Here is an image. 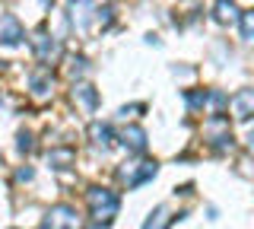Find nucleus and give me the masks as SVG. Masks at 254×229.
<instances>
[{
  "label": "nucleus",
  "mask_w": 254,
  "mask_h": 229,
  "mask_svg": "<svg viewBox=\"0 0 254 229\" xmlns=\"http://www.w3.org/2000/svg\"><path fill=\"white\" fill-rule=\"evenodd\" d=\"M86 201H89V213L95 223H111L118 217V210H121V197L111 188H89Z\"/></svg>",
  "instance_id": "obj_1"
},
{
  "label": "nucleus",
  "mask_w": 254,
  "mask_h": 229,
  "mask_svg": "<svg viewBox=\"0 0 254 229\" xmlns=\"http://www.w3.org/2000/svg\"><path fill=\"white\" fill-rule=\"evenodd\" d=\"M42 229H83V223H79L76 207H70V204H58V207H51L45 213Z\"/></svg>",
  "instance_id": "obj_2"
},
{
  "label": "nucleus",
  "mask_w": 254,
  "mask_h": 229,
  "mask_svg": "<svg viewBox=\"0 0 254 229\" xmlns=\"http://www.w3.org/2000/svg\"><path fill=\"white\" fill-rule=\"evenodd\" d=\"M67 10H70V22H73L76 32H89V22L99 16L95 0H67Z\"/></svg>",
  "instance_id": "obj_3"
},
{
  "label": "nucleus",
  "mask_w": 254,
  "mask_h": 229,
  "mask_svg": "<svg viewBox=\"0 0 254 229\" xmlns=\"http://www.w3.org/2000/svg\"><path fill=\"white\" fill-rule=\"evenodd\" d=\"M32 51H35V58L42 61V64H51V61H58V54H61V42L54 35H48L45 29H38V32L32 35Z\"/></svg>",
  "instance_id": "obj_4"
},
{
  "label": "nucleus",
  "mask_w": 254,
  "mask_h": 229,
  "mask_svg": "<svg viewBox=\"0 0 254 229\" xmlns=\"http://www.w3.org/2000/svg\"><path fill=\"white\" fill-rule=\"evenodd\" d=\"M203 134L213 140V147L216 150H232V134H229V121L222 115L210 118V121L203 124Z\"/></svg>",
  "instance_id": "obj_5"
},
{
  "label": "nucleus",
  "mask_w": 254,
  "mask_h": 229,
  "mask_svg": "<svg viewBox=\"0 0 254 229\" xmlns=\"http://www.w3.org/2000/svg\"><path fill=\"white\" fill-rule=\"evenodd\" d=\"M22 38H26V29H22V22L13 16V13H3L0 16V45H6V48H13V45H19Z\"/></svg>",
  "instance_id": "obj_6"
},
{
  "label": "nucleus",
  "mask_w": 254,
  "mask_h": 229,
  "mask_svg": "<svg viewBox=\"0 0 254 229\" xmlns=\"http://www.w3.org/2000/svg\"><path fill=\"white\" fill-rule=\"evenodd\" d=\"M153 175H156V162H137V165H124L121 169V178L127 181V188H140Z\"/></svg>",
  "instance_id": "obj_7"
},
{
  "label": "nucleus",
  "mask_w": 254,
  "mask_h": 229,
  "mask_svg": "<svg viewBox=\"0 0 254 229\" xmlns=\"http://www.w3.org/2000/svg\"><path fill=\"white\" fill-rule=\"evenodd\" d=\"M232 112L238 121H248L254 118V89H238L232 96Z\"/></svg>",
  "instance_id": "obj_8"
},
{
  "label": "nucleus",
  "mask_w": 254,
  "mask_h": 229,
  "mask_svg": "<svg viewBox=\"0 0 254 229\" xmlns=\"http://www.w3.org/2000/svg\"><path fill=\"white\" fill-rule=\"evenodd\" d=\"M121 144H124V150H130V153H146V131L137 128V124H130V128L121 131Z\"/></svg>",
  "instance_id": "obj_9"
},
{
  "label": "nucleus",
  "mask_w": 254,
  "mask_h": 229,
  "mask_svg": "<svg viewBox=\"0 0 254 229\" xmlns=\"http://www.w3.org/2000/svg\"><path fill=\"white\" fill-rule=\"evenodd\" d=\"M29 83H32V96H35V99H48V96H51V70H48V67L35 70Z\"/></svg>",
  "instance_id": "obj_10"
},
{
  "label": "nucleus",
  "mask_w": 254,
  "mask_h": 229,
  "mask_svg": "<svg viewBox=\"0 0 254 229\" xmlns=\"http://www.w3.org/2000/svg\"><path fill=\"white\" fill-rule=\"evenodd\" d=\"M213 16H216V22H222V26L242 19L238 16V6L232 3V0H216V3H213Z\"/></svg>",
  "instance_id": "obj_11"
},
{
  "label": "nucleus",
  "mask_w": 254,
  "mask_h": 229,
  "mask_svg": "<svg viewBox=\"0 0 254 229\" xmlns=\"http://www.w3.org/2000/svg\"><path fill=\"white\" fill-rule=\"evenodd\" d=\"M89 137H92V144L102 147V150H111V144H115V134H111V128H108V124H102V121H92L89 124Z\"/></svg>",
  "instance_id": "obj_12"
},
{
  "label": "nucleus",
  "mask_w": 254,
  "mask_h": 229,
  "mask_svg": "<svg viewBox=\"0 0 254 229\" xmlns=\"http://www.w3.org/2000/svg\"><path fill=\"white\" fill-rule=\"evenodd\" d=\"M172 220H175V217H172V210L162 204V207H156L153 213H149V220L143 223V229H169V226H172Z\"/></svg>",
  "instance_id": "obj_13"
},
{
  "label": "nucleus",
  "mask_w": 254,
  "mask_h": 229,
  "mask_svg": "<svg viewBox=\"0 0 254 229\" xmlns=\"http://www.w3.org/2000/svg\"><path fill=\"white\" fill-rule=\"evenodd\" d=\"M73 99H79L86 108H95V105H99V92H95L89 83H76L73 86Z\"/></svg>",
  "instance_id": "obj_14"
},
{
  "label": "nucleus",
  "mask_w": 254,
  "mask_h": 229,
  "mask_svg": "<svg viewBox=\"0 0 254 229\" xmlns=\"http://www.w3.org/2000/svg\"><path fill=\"white\" fill-rule=\"evenodd\" d=\"M73 150H51L48 153V162H51V169H70V162H73Z\"/></svg>",
  "instance_id": "obj_15"
},
{
  "label": "nucleus",
  "mask_w": 254,
  "mask_h": 229,
  "mask_svg": "<svg viewBox=\"0 0 254 229\" xmlns=\"http://www.w3.org/2000/svg\"><path fill=\"white\" fill-rule=\"evenodd\" d=\"M242 38H245V42H251V45H254V10L242 13Z\"/></svg>",
  "instance_id": "obj_16"
},
{
  "label": "nucleus",
  "mask_w": 254,
  "mask_h": 229,
  "mask_svg": "<svg viewBox=\"0 0 254 229\" xmlns=\"http://www.w3.org/2000/svg\"><path fill=\"white\" fill-rule=\"evenodd\" d=\"M210 105H213V108H216V115H222V108H229V105H232V99H229V96H226V92H219V89H213V92H210Z\"/></svg>",
  "instance_id": "obj_17"
},
{
  "label": "nucleus",
  "mask_w": 254,
  "mask_h": 229,
  "mask_svg": "<svg viewBox=\"0 0 254 229\" xmlns=\"http://www.w3.org/2000/svg\"><path fill=\"white\" fill-rule=\"evenodd\" d=\"M185 99H188V105L197 112L200 105H206V102H210V92H185Z\"/></svg>",
  "instance_id": "obj_18"
},
{
  "label": "nucleus",
  "mask_w": 254,
  "mask_h": 229,
  "mask_svg": "<svg viewBox=\"0 0 254 229\" xmlns=\"http://www.w3.org/2000/svg\"><path fill=\"white\" fill-rule=\"evenodd\" d=\"M70 64H73V67H70V76H83L86 70H89V64H86V58H73Z\"/></svg>",
  "instance_id": "obj_19"
},
{
  "label": "nucleus",
  "mask_w": 254,
  "mask_h": 229,
  "mask_svg": "<svg viewBox=\"0 0 254 229\" xmlns=\"http://www.w3.org/2000/svg\"><path fill=\"white\" fill-rule=\"evenodd\" d=\"M19 150H22V153H32V150H35V144H32V134H19Z\"/></svg>",
  "instance_id": "obj_20"
},
{
  "label": "nucleus",
  "mask_w": 254,
  "mask_h": 229,
  "mask_svg": "<svg viewBox=\"0 0 254 229\" xmlns=\"http://www.w3.org/2000/svg\"><path fill=\"white\" fill-rule=\"evenodd\" d=\"M16 178H19V181H29L32 178V169H19V172H16Z\"/></svg>",
  "instance_id": "obj_21"
},
{
  "label": "nucleus",
  "mask_w": 254,
  "mask_h": 229,
  "mask_svg": "<svg viewBox=\"0 0 254 229\" xmlns=\"http://www.w3.org/2000/svg\"><path fill=\"white\" fill-rule=\"evenodd\" d=\"M92 229H102V223H95V226H92Z\"/></svg>",
  "instance_id": "obj_22"
}]
</instances>
